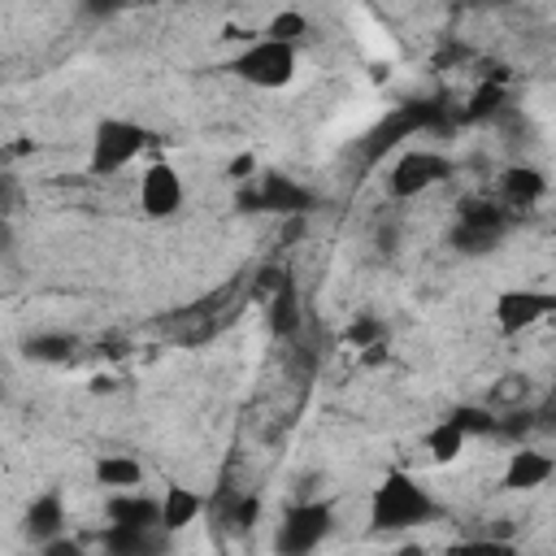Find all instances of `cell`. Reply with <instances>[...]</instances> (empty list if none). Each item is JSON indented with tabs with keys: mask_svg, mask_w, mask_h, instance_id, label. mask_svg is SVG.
I'll return each mask as SVG.
<instances>
[{
	"mask_svg": "<svg viewBox=\"0 0 556 556\" xmlns=\"http://www.w3.org/2000/svg\"><path fill=\"white\" fill-rule=\"evenodd\" d=\"M343 343H348V348H365V352H369V348H387V326H382L374 313H361V317L343 330Z\"/></svg>",
	"mask_w": 556,
	"mask_h": 556,
	"instance_id": "cell-21",
	"label": "cell"
},
{
	"mask_svg": "<svg viewBox=\"0 0 556 556\" xmlns=\"http://www.w3.org/2000/svg\"><path fill=\"white\" fill-rule=\"evenodd\" d=\"M456 222H473V226H500V230H508V208H500V204H491V200L469 195V200H460Z\"/></svg>",
	"mask_w": 556,
	"mask_h": 556,
	"instance_id": "cell-20",
	"label": "cell"
},
{
	"mask_svg": "<svg viewBox=\"0 0 556 556\" xmlns=\"http://www.w3.org/2000/svg\"><path fill=\"white\" fill-rule=\"evenodd\" d=\"M295 65H300V48L291 43H274V39H252L235 61L230 70L248 83V87H261V91H278L295 78Z\"/></svg>",
	"mask_w": 556,
	"mask_h": 556,
	"instance_id": "cell-3",
	"label": "cell"
},
{
	"mask_svg": "<svg viewBox=\"0 0 556 556\" xmlns=\"http://www.w3.org/2000/svg\"><path fill=\"white\" fill-rule=\"evenodd\" d=\"M39 556H87V552H83V543H74L70 534H61V539L43 543V547H39Z\"/></svg>",
	"mask_w": 556,
	"mask_h": 556,
	"instance_id": "cell-27",
	"label": "cell"
},
{
	"mask_svg": "<svg viewBox=\"0 0 556 556\" xmlns=\"http://www.w3.org/2000/svg\"><path fill=\"white\" fill-rule=\"evenodd\" d=\"M552 473H556V460H552L547 452L517 443V447L508 452V465H504L500 486H504V491H539V486H543Z\"/></svg>",
	"mask_w": 556,
	"mask_h": 556,
	"instance_id": "cell-9",
	"label": "cell"
},
{
	"mask_svg": "<svg viewBox=\"0 0 556 556\" xmlns=\"http://www.w3.org/2000/svg\"><path fill=\"white\" fill-rule=\"evenodd\" d=\"M500 239H504L500 226H473V222H456L452 235H447V243H452L460 256H486V252L500 248Z\"/></svg>",
	"mask_w": 556,
	"mask_h": 556,
	"instance_id": "cell-17",
	"label": "cell"
},
{
	"mask_svg": "<svg viewBox=\"0 0 556 556\" xmlns=\"http://www.w3.org/2000/svg\"><path fill=\"white\" fill-rule=\"evenodd\" d=\"M395 556H426V547H421V543H404Z\"/></svg>",
	"mask_w": 556,
	"mask_h": 556,
	"instance_id": "cell-30",
	"label": "cell"
},
{
	"mask_svg": "<svg viewBox=\"0 0 556 556\" xmlns=\"http://www.w3.org/2000/svg\"><path fill=\"white\" fill-rule=\"evenodd\" d=\"M26 534L39 547L65 534V500H61V491H43V495L30 500V508H26Z\"/></svg>",
	"mask_w": 556,
	"mask_h": 556,
	"instance_id": "cell-12",
	"label": "cell"
},
{
	"mask_svg": "<svg viewBox=\"0 0 556 556\" xmlns=\"http://www.w3.org/2000/svg\"><path fill=\"white\" fill-rule=\"evenodd\" d=\"M152 143V130L130 117H100L91 130V174H117L126 169L143 148Z\"/></svg>",
	"mask_w": 556,
	"mask_h": 556,
	"instance_id": "cell-2",
	"label": "cell"
},
{
	"mask_svg": "<svg viewBox=\"0 0 556 556\" xmlns=\"http://www.w3.org/2000/svg\"><path fill=\"white\" fill-rule=\"evenodd\" d=\"M256 517H261V500H256V495H235V500H230V513H226V521H230L235 530H248V526H256Z\"/></svg>",
	"mask_w": 556,
	"mask_h": 556,
	"instance_id": "cell-25",
	"label": "cell"
},
{
	"mask_svg": "<svg viewBox=\"0 0 556 556\" xmlns=\"http://www.w3.org/2000/svg\"><path fill=\"white\" fill-rule=\"evenodd\" d=\"M200 508H204V495H195L191 486H169L165 495H161V530L165 534H178V530H187L195 517H200Z\"/></svg>",
	"mask_w": 556,
	"mask_h": 556,
	"instance_id": "cell-13",
	"label": "cell"
},
{
	"mask_svg": "<svg viewBox=\"0 0 556 556\" xmlns=\"http://www.w3.org/2000/svg\"><path fill=\"white\" fill-rule=\"evenodd\" d=\"M552 313H556V291H539V287H508L491 304V317H495L500 334H521V330L539 326Z\"/></svg>",
	"mask_w": 556,
	"mask_h": 556,
	"instance_id": "cell-6",
	"label": "cell"
},
{
	"mask_svg": "<svg viewBox=\"0 0 556 556\" xmlns=\"http://www.w3.org/2000/svg\"><path fill=\"white\" fill-rule=\"evenodd\" d=\"M161 534H165V530L109 526V530H104V552H109V556H161Z\"/></svg>",
	"mask_w": 556,
	"mask_h": 556,
	"instance_id": "cell-15",
	"label": "cell"
},
{
	"mask_svg": "<svg viewBox=\"0 0 556 556\" xmlns=\"http://www.w3.org/2000/svg\"><path fill=\"white\" fill-rule=\"evenodd\" d=\"M26 356L30 361H70L74 356V334H30L26 339Z\"/></svg>",
	"mask_w": 556,
	"mask_h": 556,
	"instance_id": "cell-22",
	"label": "cell"
},
{
	"mask_svg": "<svg viewBox=\"0 0 556 556\" xmlns=\"http://www.w3.org/2000/svg\"><path fill=\"white\" fill-rule=\"evenodd\" d=\"M334 526V508L321 504V500H304V504H291L274 530V552L278 556H313L326 534Z\"/></svg>",
	"mask_w": 556,
	"mask_h": 556,
	"instance_id": "cell-4",
	"label": "cell"
},
{
	"mask_svg": "<svg viewBox=\"0 0 556 556\" xmlns=\"http://www.w3.org/2000/svg\"><path fill=\"white\" fill-rule=\"evenodd\" d=\"M109 526L161 530V500H152L143 491H117V495H109Z\"/></svg>",
	"mask_w": 556,
	"mask_h": 556,
	"instance_id": "cell-10",
	"label": "cell"
},
{
	"mask_svg": "<svg viewBox=\"0 0 556 556\" xmlns=\"http://www.w3.org/2000/svg\"><path fill=\"white\" fill-rule=\"evenodd\" d=\"M269 330L291 339L300 330V300H295V282L282 274L278 287H274V300H269Z\"/></svg>",
	"mask_w": 556,
	"mask_h": 556,
	"instance_id": "cell-16",
	"label": "cell"
},
{
	"mask_svg": "<svg viewBox=\"0 0 556 556\" xmlns=\"http://www.w3.org/2000/svg\"><path fill=\"white\" fill-rule=\"evenodd\" d=\"M447 417L465 430V439H469V434H495V430H500V417H495L491 408H482V404H456Z\"/></svg>",
	"mask_w": 556,
	"mask_h": 556,
	"instance_id": "cell-23",
	"label": "cell"
},
{
	"mask_svg": "<svg viewBox=\"0 0 556 556\" xmlns=\"http://www.w3.org/2000/svg\"><path fill=\"white\" fill-rule=\"evenodd\" d=\"M439 517H443L439 500L408 469H387L378 478V486L369 491V530L374 534H404V530L430 526Z\"/></svg>",
	"mask_w": 556,
	"mask_h": 556,
	"instance_id": "cell-1",
	"label": "cell"
},
{
	"mask_svg": "<svg viewBox=\"0 0 556 556\" xmlns=\"http://www.w3.org/2000/svg\"><path fill=\"white\" fill-rule=\"evenodd\" d=\"M443 556H517V547L508 543V539H460V543H452Z\"/></svg>",
	"mask_w": 556,
	"mask_h": 556,
	"instance_id": "cell-24",
	"label": "cell"
},
{
	"mask_svg": "<svg viewBox=\"0 0 556 556\" xmlns=\"http://www.w3.org/2000/svg\"><path fill=\"white\" fill-rule=\"evenodd\" d=\"M252 169H256V156H252V152H243V156H235V161H230V178H235V182L252 178Z\"/></svg>",
	"mask_w": 556,
	"mask_h": 556,
	"instance_id": "cell-29",
	"label": "cell"
},
{
	"mask_svg": "<svg viewBox=\"0 0 556 556\" xmlns=\"http://www.w3.org/2000/svg\"><path fill=\"white\" fill-rule=\"evenodd\" d=\"M96 482L109 486L113 495L117 491H139L143 486V465L135 456H126V452H109V456L96 460Z\"/></svg>",
	"mask_w": 556,
	"mask_h": 556,
	"instance_id": "cell-14",
	"label": "cell"
},
{
	"mask_svg": "<svg viewBox=\"0 0 556 556\" xmlns=\"http://www.w3.org/2000/svg\"><path fill=\"white\" fill-rule=\"evenodd\" d=\"M534 426H539V430H552V426H556V391L543 400V408H534Z\"/></svg>",
	"mask_w": 556,
	"mask_h": 556,
	"instance_id": "cell-28",
	"label": "cell"
},
{
	"mask_svg": "<svg viewBox=\"0 0 556 556\" xmlns=\"http://www.w3.org/2000/svg\"><path fill=\"white\" fill-rule=\"evenodd\" d=\"M500 100H504V91L491 83V87H478L473 91V100H469V109H465V117L469 122H478V117H491L495 109H500Z\"/></svg>",
	"mask_w": 556,
	"mask_h": 556,
	"instance_id": "cell-26",
	"label": "cell"
},
{
	"mask_svg": "<svg viewBox=\"0 0 556 556\" xmlns=\"http://www.w3.org/2000/svg\"><path fill=\"white\" fill-rule=\"evenodd\" d=\"M182 204H187L182 174H178L169 161H152V165L139 174V213L152 217V222H161V217H174Z\"/></svg>",
	"mask_w": 556,
	"mask_h": 556,
	"instance_id": "cell-8",
	"label": "cell"
},
{
	"mask_svg": "<svg viewBox=\"0 0 556 556\" xmlns=\"http://www.w3.org/2000/svg\"><path fill=\"white\" fill-rule=\"evenodd\" d=\"M308 35V17L300 13V9H278L269 22H265V30H261V39H274V43H291V48H300V39Z\"/></svg>",
	"mask_w": 556,
	"mask_h": 556,
	"instance_id": "cell-19",
	"label": "cell"
},
{
	"mask_svg": "<svg viewBox=\"0 0 556 556\" xmlns=\"http://www.w3.org/2000/svg\"><path fill=\"white\" fill-rule=\"evenodd\" d=\"M447 174H452V161H447L443 152L413 148V152H404V156L391 165V174H387V195H391V200H417L421 191L439 187Z\"/></svg>",
	"mask_w": 556,
	"mask_h": 556,
	"instance_id": "cell-5",
	"label": "cell"
},
{
	"mask_svg": "<svg viewBox=\"0 0 556 556\" xmlns=\"http://www.w3.org/2000/svg\"><path fill=\"white\" fill-rule=\"evenodd\" d=\"M426 452H430V460H439V465H452V460L465 452V430H460L452 417L434 421V426L426 430Z\"/></svg>",
	"mask_w": 556,
	"mask_h": 556,
	"instance_id": "cell-18",
	"label": "cell"
},
{
	"mask_svg": "<svg viewBox=\"0 0 556 556\" xmlns=\"http://www.w3.org/2000/svg\"><path fill=\"white\" fill-rule=\"evenodd\" d=\"M239 208H248V213H308L317 200H313V191L304 187V182H295L291 174H265L261 178V187L256 191H239V200H235Z\"/></svg>",
	"mask_w": 556,
	"mask_h": 556,
	"instance_id": "cell-7",
	"label": "cell"
},
{
	"mask_svg": "<svg viewBox=\"0 0 556 556\" xmlns=\"http://www.w3.org/2000/svg\"><path fill=\"white\" fill-rule=\"evenodd\" d=\"M547 195V178L539 165H508L500 174V200L508 208H534Z\"/></svg>",
	"mask_w": 556,
	"mask_h": 556,
	"instance_id": "cell-11",
	"label": "cell"
}]
</instances>
